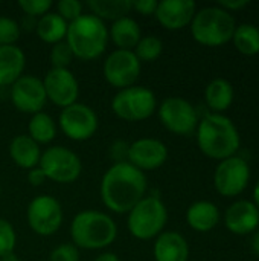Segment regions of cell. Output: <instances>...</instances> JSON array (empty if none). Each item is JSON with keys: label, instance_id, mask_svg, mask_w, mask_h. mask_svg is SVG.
I'll return each mask as SVG.
<instances>
[{"label": "cell", "instance_id": "obj_1", "mask_svg": "<svg viewBox=\"0 0 259 261\" xmlns=\"http://www.w3.org/2000/svg\"><path fill=\"white\" fill-rule=\"evenodd\" d=\"M147 188L145 173L124 161L114 162L104 173L99 191L107 210L114 214H128L147 196Z\"/></svg>", "mask_w": 259, "mask_h": 261}, {"label": "cell", "instance_id": "obj_2", "mask_svg": "<svg viewBox=\"0 0 259 261\" xmlns=\"http://www.w3.org/2000/svg\"><path fill=\"white\" fill-rule=\"evenodd\" d=\"M197 144L203 154L224 161L240 148V133L235 124L218 113H209L197 125Z\"/></svg>", "mask_w": 259, "mask_h": 261}, {"label": "cell", "instance_id": "obj_3", "mask_svg": "<svg viewBox=\"0 0 259 261\" xmlns=\"http://www.w3.org/2000/svg\"><path fill=\"white\" fill-rule=\"evenodd\" d=\"M118 237V225L111 216L87 210L78 213L70 223V239L78 249L101 251L113 245Z\"/></svg>", "mask_w": 259, "mask_h": 261}, {"label": "cell", "instance_id": "obj_4", "mask_svg": "<svg viewBox=\"0 0 259 261\" xmlns=\"http://www.w3.org/2000/svg\"><path fill=\"white\" fill-rule=\"evenodd\" d=\"M73 57L82 61L99 58L108 44V28L105 21L93 14H82L75 21L69 23L64 40Z\"/></svg>", "mask_w": 259, "mask_h": 261}, {"label": "cell", "instance_id": "obj_5", "mask_svg": "<svg viewBox=\"0 0 259 261\" xmlns=\"http://www.w3.org/2000/svg\"><path fill=\"white\" fill-rule=\"evenodd\" d=\"M235 18L220 6H206L195 12L191 21L194 40L203 46H223L232 40L235 32Z\"/></svg>", "mask_w": 259, "mask_h": 261}, {"label": "cell", "instance_id": "obj_6", "mask_svg": "<svg viewBox=\"0 0 259 261\" xmlns=\"http://www.w3.org/2000/svg\"><path fill=\"white\" fill-rule=\"evenodd\" d=\"M168 222V210L157 196H145L127 217L128 232L140 240L147 242L160 236Z\"/></svg>", "mask_w": 259, "mask_h": 261}, {"label": "cell", "instance_id": "obj_7", "mask_svg": "<svg viewBox=\"0 0 259 261\" xmlns=\"http://www.w3.org/2000/svg\"><path fill=\"white\" fill-rule=\"evenodd\" d=\"M113 113L127 122H140L148 119L157 110V99L151 89L131 86L119 90L111 99Z\"/></svg>", "mask_w": 259, "mask_h": 261}, {"label": "cell", "instance_id": "obj_8", "mask_svg": "<svg viewBox=\"0 0 259 261\" xmlns=\"http://www.w3.org/2000/svg\"><path fill=\"white\" fill-rule=\"evenodd\" d=\"M38 167L43 170L46 177L56 184H72L82 171V162L79 156L70 148L53 145L41 153Z\"/></svg>", "mask_w": 259, "mask_h": 261}, {"label": "cell", "instance_id": "obj_9", "mask_svg": "<svg viewBox=\"0 0 259 261\" xmlns=\"http://www.w3.org/2000/svg\"><path fill=\"white\" fill-rule=\"evenodd\" d=\"M64 213L61 203L47 194L34 197L26 210V220L29 228L40 237H50L56 234L63 225Z\"/></svg>", "mask_w": 259, "mask_h": 261}, {"label": "cell", "instance_id": "obj_10", "mask_svg": "<svg viewBox=\"0 0 259 261\" xmlns=\"http://www.w3.org/2000/svg\"><path fill=\"white\" fill-rule=\"evenodd\" d=\"M60 130L66 138L75 142H84L93 138L99 127V118L96 112L82 102H75L61 109L58 116Z\"/></svg>", "mask_w": 259, "mask_h": 261}, {"label": "cell", "instance_id": "obj_11", "mask_svg": "<svg viewBox=\"0 0 259 261\" xmlns=\"http://www.w3.org/2000/svg\"><path fill=\"white\" fill-rule=\"evenodd\" d=\"M159 119L166 130L179 136H189L197 130L198 115L194 106L180 96H169L157 109Z\"/></svg>", "mask_w": 259, "mask_h": 261}, {"label": "cell", "instance_id": "obj_12", "mask_svg": "<svg viewBox=\"0 0 259 261\" xmlns=\"http://www.w3.org/2000/svg\"><path fill=\"white\" fill-rule=\"evenodd\" d=\"M142 70V63L133 50L114 49L104 61L102 73L105 81L114 89H127L136 86Z\"/></svg>", "mask_w": 259, "mask_h": 261}, {"label": "cell", "instance_id": "obj_13", "mask_svg": "<svg viewBox=\"0 0 259 261\" xmlns=\"http://www.w3.org/2000/svg\"><path fill=\"white\" fill-rule=\"evenodd\" d=\"M250 180L249 164L238 156L221 161L214 174V184L217 191L224 197H235L241 194Z\"/></svg>", "mask_w": 259, "mask_h": 261}, {"label": "cell", "instance_id": "obj_14", "mask_svg": "<svg viewBox=\"0 0 259 261\" xmlns=\"http://www.w3.org/2000/svg\"><path fill=\"white\" fill-rule=\"evenodd\" d=\"M47 101L56 107H69L78 102L79 84L70 69H49L43 78Z\"/></svg>", "mask_w": 259, "mask_h": 261}, {"label": "cell", "instance_id": "obj_15", "mask_svg": "<svg viewBox=\"0 0 259 261\" xmlns=\"http://www.w3.org/2000/svg\"><path fill=\"white\" fill-rule=\"evenodd\" d=\"M11 101L14 107L27 115L43 112L47 98L43 86V80L34 75H23L11 86Z\"/></svg>", "mask_w": 259, "mask_h": 261}, {"label": "cell", "instance_id": "obj_16", "mask_svg": "<svg viewBox=\"0 0 259 261\" xmlns=\"http://www.w3.org/2000/svg\"><path fill=\"white\" fill-rule=\"evenodd\" d=\"M168 159L166 145L156 138H140L128 145L127 162L140 171H153L160 168Z\"/></svg>", "mask_w": 259, "mask_h": 261}, {"label": "cell", "instance_id": "obj_17", "mask_svg": "<svg viewBox=\"0 0 259 261\" xmlns=\"http://www.w3.org/2000/svg\"><path fill=\"white\" fill-rule=\"evenodd\" d=\"M197 12L192 0H162L157 5L154 17L168 31H179L191 24Z\"/></svg>", "mask_w": 259, "mask_h": 261}, {"label": "cell", "instance_id": "obj_18", "mask_svg": "<svg viewBox=\"0 0 259 261\" xmlns=\"http://www.w3.org/2000/svg\"><path fill=\"white\" fill-rule=\"evenodd\" d=\"M224 223L232 234L247 236L258 229L259 210L249 200H238L227 208Z\"/></svg>", "mask_w": 259, "mask_h": 261}, {"label": "cell", "instance_id": "obj_19", "mask_svg": "<svg viewBox=\"0 0 259 261\" xmlns=\"http://www.w3.org/2000/svg\"><path fill=\"white\" fill-rule=\"evenodd\" d=\"M153 255L156 261H188L189 246L182 234L176 231H163L156 237Z\"/></svg>", "mask_w": 259, "mask_h": 261}, {"label": "cell", "instance_id": "obj_20", "mask_svg": "<svg viewBox=\"0 0 259 261\" xmlns=\"http://www.w3.org/2000/svg\"><path fill=\"white\" fill-rule=\"evenodd\" d=\"M26 55L17 44L0 46V86H12L24 75Z\"/></svg>", "mask_w": 259, "mask_h": 261}, {"label": "cell", "instance_id": "obj_21", "mask_svg": "<svg viewBox=\"0 0 259 261\" xmlns=\"http://www.w3.org/2000/svg\"><path fill=\"white\" fill-rule=\"evenodd\" d=\"M8 151H9V158L12 159V162L17 167L27 170V171L38 167L40 159H41L40 145L34 139H31L27 135L15 136L9 142Z\"/></svg>", "mask_w": 259, "mask_h": 261}, {"label": "cell", "instance_id": "obj_22", "mask_svg": "<svg viewBox=\"0 0 259 261\" xmlns=\"http://www.w3.org/2000/svg\"><path fill=\"white\" fill-rule=\"evenodd\" d=\"M140 38H142V31L139 23L128 15L114 20L108 29V40H111V43L118 49L133 50Z\"/></svg>", "mask_w": 259, "mask_h": 261}, {"label": "cell", "instance_id": "obj_23", "mask_svg": "<svg viewBox=\"0 0 259 261\" xmlns=\"http://www.w3.org/2000/svg\"><path fill=\"white\" fill-rule=\"evenodd\" d=\"M186 222L197 232H209L218 225L220 211L215 203L208 200H200L188 208Z\"/></svg>", "mask_w": 259, "mask_h": 261}, {"label": "cell", "instance_id": "obj_24", "mask_svg": "<svg viewBox=\"0 0 259 261\" xmlns=\"http://www.w3.org/2000/svg\"><path fill=\"white\" fill-rule=\"evenodd\" d=\"M69 23L56 12H47L35 23V32L43 43L56 44L66 40Z\"/></svg>", "mask_w": 259, "mask_h": 261}, {"label": "cell", "instance_id": "obj_25", "mask_svg": "<svg viewBox=\"0 0 259 261\" xmlns=\"http://www.w3.org/2000/svg\"><path fill=\"white\" fill-rule=\"evenodd\" d=\"M205 99L211 110L224 112L231 107L234 101V87L227 80L215 78L206 86Z\"/></svg>", "mask_w": 259, "mask_h": 261}, {"label": "cell", "instance_id": "obj_26", "mask_svg": "<svg viewBox=\"0 0 259 261\" xmlns=\"http://www.w3.org/2000/svg\"><path fill=\"white\" fill-rule=\"evenodd\" d=\"M87 8L92 11L90 14L104 20H119L127 17L130 11H133V0H89Z\"/></svg>", "mask_w": 259, "mask_h": 261}, {"label": "cell", "instance_id": "obj_27", "mask_svg": "<svg viewBox=\"0 0 259 261\" xmlns=\"http://www.w3.org/2000/svg\"><path fill=\"white\" fill-rule=\"evenodd\" d=\"M27 136L34 139L38 145L50 144L56 136V124L50 115L40 112L31 116L27 124Z\"/></svg>", "mask_w": 259, "mask_h": 261}, {"label": "cell", "instance_id": "obj_28", "mask_svg": "<svg viewBox=\"0 0 259 261\" xmlns=\"http://www.w3.org/2000/svg\"><path fill=\"white\" fill-rule=\"evenodd\" d=\"M235 47L244 55L259 54V28L250 23H243L235 28L232 37Z\"/></svg>", "mask_w": 259, "mask_h": 261}, {"label": "cell", "instance_id": "obj_29", "mask_svg": "<svg viewBox=\"0 0 259 261\" xmlns=\"http://www.w3.org/2000/svg\"><path fill=\"white\" fill-rule=\"evenodd\" d=\"M134 55L139 58L140 63H153L156 61L163 52V43L156 35H142L136 47L133 49Z\"/></svg>", "mask_w": 259, "mask_h": 261}, {"label": "cell", "instance_id": "obj_30", "mask_svg": "<svg viewBox=\"0 0 259 261\" xmlns=\"http://www.w3.org/2000/svg\"><path fill=\"white\" fill-rule=\"evenodd\" d=\"M73 58L75 57L66 41L53 44L49 52V63L52 64V69H69Z\"/></svg>", "mask_w": 259, "mask_h": 261}, {"label": "cell", "instance_id": "obj_31", "mask_svg": "<svg viewBox=\"0 0 259 261\" xmlns=\"http://www.w3.org/2000/svg\"><path fill=\"white\" fill-rule=\"evenodd\" d=\"M20 24L14 18L0 15V46L15 44L20 38Z\"/></svg>", "mask_w": 259, "mask_h": 261}, {"label": "cell", "instance_id": "obj_32", "mask_svg": "<svg viewBox=\"0 0 259 261\" xmlns=\"http://www.w3.org/2000/svg\"><path fill=\"white\" fill-rule=\"evenodd\" d=\"M17 243V234L11 222L6 219H0V257L14 252Z\"/></svg>", "mask_w": 259, "mask_h": 261}, {"label": "cell", "instance_id": "obj_33", "mask_svg": "<svg viewBox=\"0 0 259 261\" xmlns=\"http://www.w3.org/2000/svg\"><path fill=\"white\" fill-rule=\"evenodd\" d=\"M18 6L27 17L38 20L44 14L50 12L53 3L50 0H20Z\"/></svg>", "mask_w": 259, "mask_h": 261}, {"label": "cell", "instance_id": "obj_34", "mask_svg": "<svg viewBox=\"0 0 259 261\" xmlns=\"http://www.w3.org/2000/svg\"><path fill=\"white\" fill-rule=\"evenodd\" d=\"M84 5L79 0H60L56 3V14L63 17L67 23L75 21L84 12Z\"/></svg>", "mask_w": 259, "mask_h": 261}, {"label": "cell", "instance_id": "obj_35", "mask_svg": "<svg viewBox=\"0 0 259 261\" xmlns=\"http://www.w3.org/2000/svg\"><path fill=\"white\" fill-rule=\"evenodd\" d=\"M49 261H79V249L73 243L58 245L49 254Z\"/></svg>", "mask_w": 259, "mask_h": 261}, {"label": "cell", "instance_id": "obj_36", "mask_svg": "<svg viewBox=\"0 0 259 261\" xmlns=\"http://www.w3.org/2000/svg\"><path fill=\"white\" fill-rule=\"evenodd\" d=\"M157 0H133V9L140 15H154L157 9Z\"/></svg>", "mask_w": 259, "mask_h": 261}, {"label": "cell", "instance_id": "obj_37", "mask_svg": "<svg viewBox=\"0 0 259 261\" xmlns=\"http://www.w3.org/2000/svg\"><path fill=\"white\" fill-rule=\"evenodd\" d=\"M46 180H47V177H46V174L43 173V170L40 167H35V168L27 171V182L32 187H41Z\"/></svg>", "mask_w": 259, "mask_h": 261}, {"label": "cell", "instance_id": "obj_38", "mask_svg": "<svg viewBox=\"0 0 259 261\" xmlns=\"http://www.w3.org/2000/svg\"><path fill=\"white\" fill-rule=\"evenodd\" d=\"M247 5H249V0H221V2L218 3V6L223 8V9H226L227 12L241 9V8H244V6H247Z\"/></svg>", "mask_w": 259, "mask_h": 261}, {"label": "cell", "instance_id": "obj_39", "mask_svg": "<svg viewBox=\"0 0 259 261\" xmlns=\"http://www.w3.org/2000/svg\"><path fill=\"white\" fill-rule=\"evenodd\" d=\"M93 261H121V258L114 252H102Z\"/></svg>", "mask_w": 259, "mask_h": 261}, {"label": "cell", "instance_id": "obj_40", "mask_svg": "<svg viewBox=\"0 0 259 261\" xmlns=\"http://www.w3.org/2000/svg\"><path fill=\"white\" fill-rule=\"evenodd\" d=\"M250 246H252V251L259 257V229L255 231V234L252 237V242H250Z\"/></svg>", "mask_w": 259, "mask_h": 261}, {"label": "cell", "instance_id": "obj_41", "mask_svg": "<svg viewBox=\"0 0 259 261\" xmlns=\"http://www.w3.org/2000/svg\"><path fill=\"white\" fill-rule=\"evenodd\" d=\"M0 261H20V258H18V255L15 252H9V254L0 257Z\"/></svg>", "mask_w": 259, "mask_h": 261}, {"label": "cell", "instance_id": "obj_42", "mask_svg": "<svg viewBox=\"0 0 259 261\" xmlns=\"http://www.w3.org/2000/svg\"><path fill=\"white\" fill-rule=\"evenodd\" d=\"M253 199H255V206L259 210V180L255 185V190H253Z\"/></svg>", "mask_w": 259, "mask_h": 261}, {"label": "cell", "instance_id": "obj_43", "mask_svg": "<svg viewBox=\"0 0 259 261\" xmlns=\"http://www.w3.org/2000/svg\"><path fill=\"white\" fill-rule=\"evenodd\" d=\"M0 196H2V188H0Z\"/></svg>", "mask_w": 259, "mask_h": 261}]
</instances>
